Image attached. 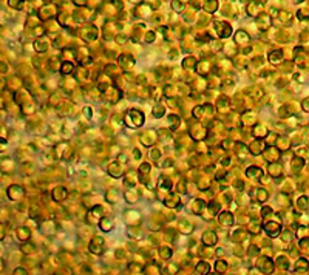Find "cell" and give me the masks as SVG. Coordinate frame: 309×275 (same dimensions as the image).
<instances>
[{"label":"cell","mask_w":309,"mask_h":275,"mask_svg":"<svg viewBox=\"0 0 309 275\" xmlns=\"http://www.w3.org/2000/svg\"><path fill=\"white\" fill-rule=\"evenodd\" d=\"M14 274H25V271H23V269H20V267H19V269H15V272H14Z\"/></svg>","instance_id":"cell-10"},{"label":"cell","mask_w":309,"mask_h":275,"mask_svg":"<svg viewBox=\"0 0 309 275\" xmlns=\"http://www.w3.org/2000/svg\"><path fill=\"white\" fill-rule=\"evenodd\" d=\"M269 59H270V62H275V63H277L280 59H281V51L277 50V51L270 53V54H269Z\"/></svg>","instance_id":"cell-5"},{"label":"cell","mask_w":309,"mask_h":275,"mask_svg":"<svg viewBox=\"0 0 309 275\" xmlns=\"http://www.w3.org/2000/svg\"><path fill=\"white\" fill-rule=\"evenodd\" d=\"M17 234H20L19 236H20L22 240H28V238H30V230H28V229H23V227H22V229L17 230Z\"/></svg>","instance_id":"cell-6"},{"label":"cell","mask_w":309,"mask_h":275,"mask_svg":"<svg viewBox=\"0 0 309 275\" xmlns=\"http://www.w3.org/2000/svg\"><path fill=\"white\" fill-rule=\"evenodd\" d=\"M203 241L206 243V244H215L216 243V236L213 232H206L204 236H203Z\"/></svg>","instance_id":"cell-4"},{"label":"cell","mask_w":309,"mask_h":275,"mask_svg":"<svg viewBox=\"0 0 309 275\" xmlns=\"http://www.w3.org/2000/svg\"><path fill=\"white\" fill-rule=\"evenodd\" d=\"M71 68H73L71 63H63V65H62V71H63L65 74H68L70 71H71Z\"/></svg>","instance_id":"cell-9"},{"label":"cell","mask_w":309,"mask_h":275,"mask_svg":"<svg viewBox=\"0 0 309 275\" xmlns=\"http://www.w3.org/2000/svg\"><path fill=\"white\" fill-rule=\"evenodd\" d=\"M249 176H261V170L257 169V167H251V169L247 170Z\"/></svg>","instance_id":"cell-7"},{"label":"cell","mask_w":309,"mask_h":275,"mask_svg":"<svg viewBox=\"0 0 309 275\" xmlns=\"http://www.w3.org/2000/svg\"><path fill=\"white\" fill-rule=\"evenodd\" d=\"M108 221H110L108 218H104V219L101 221V229H102V230H110V227H111V223H110V224H107Z\"/></svg>","instance_id":"cell-8"},{"label":"cell","mask_w":309,"mask_h":275,"mask_svg":"<svg viewBox=\"0 0 309 275\" xmlns=\"http://www.w3.org/2000/svg\"><path fill=\"white\" fill-rule=\"evenodd\" d=\"M264 229H266V232L270 235V236H277L278 235V232H280V226L277 223H267V224H264Z\"/></svg>","instance_id":"cell-2"},{"label":"cell","mask_w":309,"mask_h":275,"mask_svg":"<svg viewBox=\"0 0 309 275\" xmlns=\"http://www.w3.org/2000/svg\"><path fill=\"white\" fill-rule=\"evenodd\" d=\"M127 115L133 117V122L130 124V127H139V125H142V122H144V115H142L141 111L132 110V111H128Z\"/></svg>","instance_id":"cell-1"},{"label":"cell","mask_w":309,"mask_h":275,"mask_svg":"<svg viewBox=\"0 0 309 275\" xmlns=\"http://www.w3.org/2000/svg\"><path fill=\"white\" fill-rule=\"evenodd\" d=\"M65 196H67V192H65V188H62V187L54 188V192H53V198L56 199V201H61V199H63Z\"/></svg>","instance_id":"cell-3"}]
</instances>
